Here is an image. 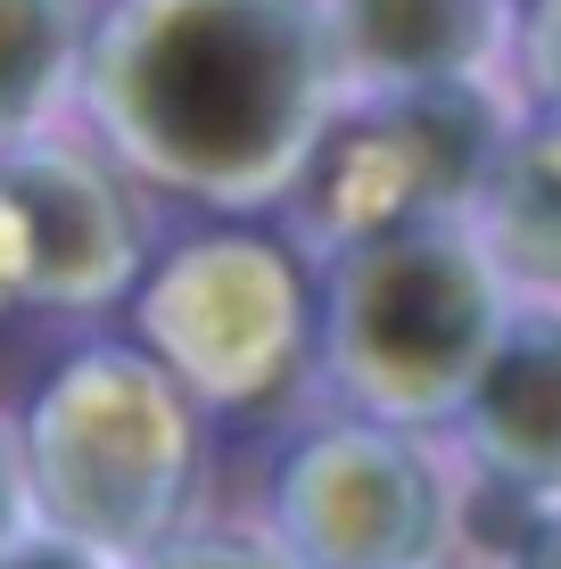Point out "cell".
<instances>
[{
  "label": "cell",
  "instance_id": "cell-6",
  "mask_svg": "<svg viewBox=\"0 0 561 569\" xmlns=\"http://www.w3.org/2000/svg\"><path fill=\"white\" fill-rule=\"evenodd\" d=\"M149 322L173 347L190 388H207V397H264L281 380L289 347H298V281H289V264L273 248L216 240V248H190L158 281Z\"/></svg>",
  "mask_w": 561,
  "mask_h": 569
},
{
  "label": "cell",
  "instance_id": "cell-11",
  "mask_svg": "<svg viewBox=\"0 0 561 569\" xmlns=\"http://www.w3.org/2000/svg\"><path fill=\"white\" fill-rule=\"evenodd\" d=\"M67 42H74L67 0H0V132L42 108V91L67 67Z\"/></svg>",
  "mask_w": 561,
  "mask_h": 569
},
{
  "label": "cell",
  "instance_id": "cell-14",
  "mask_svg": "<svg viewBox=\"0 0 561 569\" xmlns=\"http://www.w3.org/2000/svg\"><path fill=\"white\" fill-rule=\"evenodd\" d=\"M0 569H91L83 553H67V545H33V553H9Z\"/></svg>",
  "mask_w": 561,
  "mask_h": 569
},
{
  "label": "cell",
  "instance_id": "cell-3",
  "mask_svg": "<svg viewBox=\"0 0 561 569\" xmlns=\"http://www.w3.org/2000/svg\"><path fill=\"white\" fill-rule=\"evenodd\" d=\"M33 470L58 528L91 545H158L190 496L182 380L116 347L67 363L33 405Z\"/></svg>",
  "mask_w": 561,
  "mask_h": 569
},
{
  "label": "cell",
  "instance_id": "cell-12",
  "mask_svg": "<svg viewBox=\"0 0 561 569\" xmlns=\"http://www.w3.org/2000/svg\"><path fill=\"white\" fill-rule=\"evenodd\" d=\"M149 569H281V561L257 553V545H240V537H190V545H173V553H158Z\"/></svg>",
  "mask_w": 561,
  "mask_h": 569
},
{
  "label": "cell",
  "instance_id": "cell-7",
  "mask_svg": "<svg viewBox=\"0 0 561 569\" xmlns=\"http://www.w3.org/2000/svg\"><path fill=\"white\" fill-rule=\"evenodd\" d=\"M124 199L74 157H0V306H91L124 289Z\"/></svg>",
  "mask_w": 561,
  "mask_h": 569
},
{
  "label": "cell",
  "instance_id": "cell-5",
  "mask_svg": "<svg viewBox=\"0 0 561 569\" xmlns=\"http://www.w3.org/2000/svg\"><path fill=\"white\" fill-rule=\"evenodd\" d=\"M298 569H413L438 537V479L389 429L298 446L273 487Z\"/></svg>",
  "mask_w": 561,
  "mask_h": 569
},
{
  "label": "cell",
  "instance_id": "cell-4",
  "mask_svg": "<svg viewBox=\"0 0 561 569\" xmlns=\"http://www.w3.org/2000/svg\"><path fill=\"white\" fill-rule=\"evenodd\" d=\"M488 173H495L488 100L462 91L454 74V83H397V100L322 124L298 182H305V223L331 248H355L380 231L430 223Z\"/></svg>",
  "mask_w": 561,
  "mask_h": 569
},
{
  "label": "cell",
  "instance_id": "cell-9",
  "mask_svg": "<svg viewBox=\"0 0 561 569\" xmlns=\"http://www.w3.org/2000/svg\"><path fill=\"white\" fill-rule=\"evenodd\" d=\"M331 33L380 83H454L495 33L488 0H331Z\"/></svg>",
  "mask_w": 561,
  "mask_h": 569
},
{
  "label": "cell",
  "instance_id": "cell-1",
  "mask_svg": "<svg viewBox=\"0 0 561 569\" xmlns=\"http://www.w3.org/2000/svg\"><path fill=\"white\" fill-rule=\"evenodd\" d=\"M331 42L314 0H124L91 50V108L149 173L240 199L314 149Z\"/></svg>",
  "mask_w": 561,
  "mask_h": 569
},
{
  "label": "cell",
  "instance_id": "cell-15",
  "mask_svg": "<svg viewBox=\"0 0 561 569\" xmlns=\"http://www.w3.org/2000/svg\"><path fill=\"white\" fill-rule=\"evenodd\" d=\"M9 512H17V479H9V455H0V537H9Z\"/></svg>",
  "mask_w": 561,
  "mask_h": 569
},
{
  "label": "cell",
  "instance_id": "cell-10",
  "mask_svg": "<svg viewBox=\"0 0 561 569\" xmlns=\"http://www.w3.org/2000/svg\"><path fill=\"white\" fill-rule=\"evenodd\" d=\"M488 240L529 281H561V100L488 173Z\"/></svg>",
  "mask_w": 561,
  "mask_h": 569
},
{
  "label": "cell",
  "instance_id": "cell-2",
  "mask_svg": "<svg viewBox=\"0 0 561 569\" xmlns=\"http://www.w3.org/2000/svg\"><path fill=\"white\" fill-rule=\"evenodd\" d=\"M495 289L479 257L438 223H404L380 240L339 248L331 298H322V356L339 388L372 413L421 421L471 397L495 347Z\"/></svg>",
  "mask_w": 561,
  "mask_h": 569
},
{
  "label": "cell",
  "instance_id": "cell-13",
  "mask_svg": "<svg viewBox=\"0 0 561 569\" xmlns=\"http://www.w3.org/2000/svg\"><path fill=\"white\" fill-rule=\"evenodd\" d=\"M520 569H561V520H537L520 537Z\"/></svg>",
  "mask_w": 561,
  "mask_h": 569
},
{
  "label": "cell",
  "instance_id": "cell-8",
  "mask_svg": "<svg viewBox=\"0 0 561 569\" xmlns=\"http://www.w3.org/2000/svg\"><path fill=\"white\" fill-rule=\"evenodd\" d=\"M462 413L512 487H561V313H520L495 330Z\"/></svg>",
  "mask_w": 561,
  "mask_h": 569
}]
</instances>
